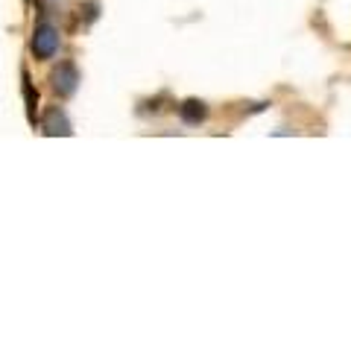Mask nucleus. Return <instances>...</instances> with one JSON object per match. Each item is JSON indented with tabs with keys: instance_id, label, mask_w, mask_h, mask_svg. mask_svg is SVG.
<instances>
[{
	"instance_id": "1",
	"label": "nucleus",
	"mask_w": 351,
	"mask_h": 351,
	"mask_svg": "<svg viewBox=\"0 0 351 351\" xmlns=\"http://www.w3.org/2000/svg\"><path fill=\"white\" fill-rule=\"evenodd\" d=\"M59 44H62L59 27L50 24V21H38L36 29H32V38H29L32 59H36V62H50L59 53Z\"/></svg>"
},
{
	"instance_id": "2",
	"label": "nucleus",
	"mask_w": 351,
	"mask_h": 351,
	"mask_svg": "<svg viewBox=\"0 0 351 351\" xmlns=\"http://www.w3.org/2000/svg\"><path fill=\"white\" fill-rule=\"evenodd\" d=\"M80 82H82L80 68H76V62H71V59L59 62L56 68L50 71V88H53V94H56L59 100H68V97H73L76 88H80Z\"/></svg>"
},
{
	"instance_id": "3",
	"label": "nucleus",
	"mask_w": 351,
	"mask_h": 351,
	"mask_svg": "<svg viewBox=\"0 0 351 351\" xmlns=\"http://www.w3.org/2000/svg\"><path fill=\"white\" fill-rule=\"evenodd\" d=\"M41 132H44V135H50V138H59V135L68 138V135H73V126H71L68 114H64V108H59V106L47 108L44 117H41Z\"/></svg>"
},
{
	"instance_id": "4",
	"label": "nucleus",
	"mask_w": 351,
	"mask_h": 351,
	"mask_svg": "<svg viewBox=\"0 0 351 351\" xmlns=\"http://www.w3.org/2000/svg\"><path fill=\"white\" fill-rule=\"evenodd\" d=\"M179 120L188 123V126H199L208 120V106L202 100H184L179 106Z\"/></svg>"
},
{
	"instance_id": "5",
	"label": "nucleus",
	"mask_w": 351,
	"mask_h": 351,
	"mask_svg": "<svg viewBox=\"0 0 351 351\" xmlns=\"http://www.w3.org/2000/svg\"><path fill=\"white\" fill-rule=\"evenodd\" d=\"M24 100H27V114H29V123H36V106H38V91L32 88L29 73L24 71Z\"/></svg>"
}]
</instances>
